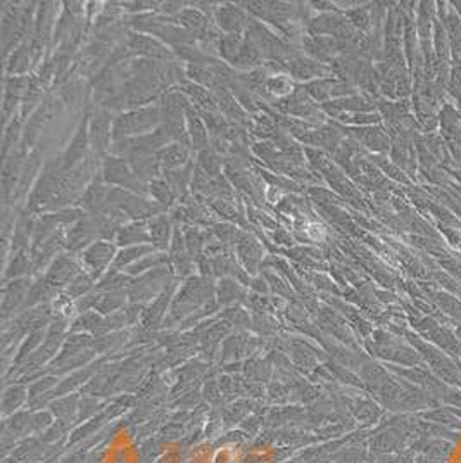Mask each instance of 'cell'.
Masks as SVG:
<instances>
[{"mask_svg":"<svg viewBox=\"0 0 461 463\" xmlns=\"http://www.w3.org/2000/svg\"><path fill=\"white\" fill-rule=\"evenodd\" d=\"M161 124V109L157 106H143V108L130 109L114 120L113 141L118 138H132L146 135L156 130Z\"/></svg>","mask_w":461,"mask_h":463,"instance_id":"obj_1","label":"cell"},{"mask_svg":"<svg viewBox=\"0 0 461 463\" xmlns=\"http://www.w3.org/2000/svg\"><path fill=\"white\" fill-rule=\"evenodd\" d=\"M101 176L108 185L130 190V192L139 194V196L149 194V183H143L142 180L136 178L130 163H128V159H125V157L113 156V154L106 157L104 163H102Z\"/></svg>","mask_w":461,"mask_h":463,"instance_id":"obj_2","label":"cell"},{"mask_svg":"<svg viewBox=\"0 0 461 463\" xmlns=\"http://www.w3.org/2000/svg\"><path fill=\"white\" fill-rule=\"evenodd\" d=\"M101 237V223L97 215H85L82 220L73 223L71 229L66 232V248L69 251H80L85 245L94 244V241Z\"/></svg>","mask_w":461,"mask_h":463,"instance_id":"obj_3","label":"cell"},{"mask_svg":"<svg viewBox=\"0 0 461 463\" xmlns=\"http://www.w3.org/2000/svg\"><path fill=\"white\" fill-rule=\"evenodd\" d=\"M127 47L132 54H139L146 59L157 62H171L175 59V52L166 49V45L159 42V40L153 38L143 33H130L127 38Z\"/></svg>","mask_w":461,"mask_h":463,"instance_id":"obj_4","label":"cell"},{"mask_svg":"<svg viewBox=\"0 0 461 463\" xmlns=\"http://www.w3.org/2000/svg\"><path fill=\"white\" fill-rule=\"evenodd\" d=\"M111 124H114V121L108 109L101 108L94 113L90 123H88V135H90V145L94 149V154H104L113 145L111 144V138H113Z\"/></svg>","mask_w":461,"mask_h":463,"instance_id":"obj_5","label":"cell"},{"mask_svg":"<svg viewBox=\"0 0 461 463\" xmlns=\"http://www.w3.org/2000/svg\"><path fill=\"white\" fill-rule=\"evenodd\" d=\"M275 106L283 115L302 117V120H315L316 116H320L318 109L313 104L308 92H306L304 88H296L290 95L278 99V101L275 102Z\"/></svg>","mask_w":461,"mask_h":463,"instance_id":"obj_6","label":"cell"},{"mask_svg":"<svg viewBox=\"0 0 461 463\" xmlns=\"http://www.w3.org/2000/svg\"><path fill=\"white\" fill-rule=\"evenodd\" d=\"M88 115H85L83 121L80 123L76 135L73 137L71 144H69L66 152L62 154V166L66 171L73 170V168L78 166L80 163H83L87 159V149L90 145V135H88Z\"/></svg>","mask_w":461,"mask_h":463,"instance_id":"obj_7","label":"cell"},{"mask_svg":"<svg viewBox=\"0 0 461 463\" xmlns=\"http://www.w3.org/2000/svg\"><path fill=\"white\" fill-rule=\"evenodd\" d=\"M128 163H130L132 170L136 175V178L142 180L143 183H150L157 180L161 175V163L157 159V154L142 152V150H130L127 156Z\"/></svg>","mask_w":461,"mask_h":463,"instance_id":"obj_8","label":"cell"},{"mask_svg":"<svg viewBox=\"0 0 461 463\" xmlns=\"http://www.w3.org/2000/svg\"><path fill=\"white\" fill-rule=\"evenodd\" d=\"M109 192L111 187H106L102 176H97V178H94L88 183L82 197H80V208L85 213H90V215L92 213H101L108 206Z\"/></svg>","mask_w":461,"mask_h":463,"instance_id":"obj_9","label":"cell"},{"mask_svg":"<svg viewBox=\"0 0 461 463\" xmlns=\"http://www.w3.org/2000/svg\"><path fill=\"white\" fill-rule=\"evenodd\" d=\"M116 248L109 241H95L83 252V261L95 275L101 273L113 259H116Z\"/></svg>","mask_w":461,"mask_h":463,"instance_id":"obj_10","label":"cell"},{"mask_svg":"<svg viewBox=\"0 0 461 463\" xmlns=\"http://www.w3.org/2000/svg\"><path fill=\"white\" fill-rule=\"evenodd\" d=\"M24 150L23 147H20L17 150H13L10 157H7L6 163H3V170H2V183H3V197L9 203L10 194L14 192L21 180V175H23V157H24ZM14 197V194H13Z\"/></svg>","mask_w":461,"mask_h":463,"instance_id":"obj_11","label":"cell"},{"mask_svg":"<svg viewBox=\"0 0 461 463\" xmlns=\"http://www.w3.org/2000/svg\"><path fill=\"white\" fill-rule=\"evenodd\" d=\"M250 17L247 16L244 10L237 6H221L216 9V24L227 33H241L242 29H247L250 23Z\"/></svg>","mask_w":461,"mask_h":463,"instance_id":"obj_12","label":"cell"},{"mask_svg":"<svg viewBox=\"0 0 461 463\" xmlns=\"http://www.w3.org/2000/svg\"><path fill=\"white\" fill-rule=\"evenodd\" d=\"M190 147L185 144H180V142H171L161 149L157 152V159H159L161 168L164 171L168 170H176V168L185 166L187 163H190Z\"/></svg>","mask_w":461,"mask_h":463,"instance_id":"obj_13","label":"cell"},{"mask_svg":"<svg viewBox=\"0 0 461 463\" xmlns=\"http://www.w3.org/2000/svg\"><path fill=\"white\" fill-rule=\"evenodd\" d=\"M176 20H178V23L182 24L183 29H187V31L195 36V40L204 36L206 33L209 31V28H211L209 16L201 13L197 7H187V9H183L182 13L176 16Z\"/></svg>","mask_w":461,"mask_h":463,"instance_id":"obj_14","label":"cell"},{"mask_svg":"<svg viewBox=\"0 0 461 463\" xmlns=\"http://www.w3.org/2000/svg\"><path fill=\"white\" fill-rule=\"evenodd\" d=\"M215 95L218 101V109H220L225 116L230 117V120L235 121L237 124H247L244 108L241 106V102L235 101L234 94H232L227 87H218L215 90Z\"/></svg>","mask_w":461,"mask_h":463,"instance_id":"obj_15","label":"cell"},{"mask_svg":"<svg viewBox=\"0 0 461 463\" xmlns=\"http://www.w3.org/2000/svg\"><path fill=\"white\" fill-rule=\"evenodd\" d=\"M194 170H195L194 164L187 163L185 166H182V168L164 171V180L168 182V185L171 187V190L175 192V196L180 197L182 201L187 199V190H189V185H192Z\"/></svg>","mask_w":461,"mask_h":463,"instance_id":"obj_16","label":"cell"},{"mask_svg":"<svg viewBox=\"0 0 461 463\" xmlns=\"http://www.w3.org/2000/svg\"><path fill=\"white\" fill-rule=\"evenodd\" d=\"M287 69H289L290 76L297 80H309L313 76H322L327 71L320 62L308 59L301 54H296L287 61Z\"/></svg>","mask_w":461,"mask_h":463,"instance_id":"obj_17","label":"cell"},{"mask_svg":"<svg viewBox=\"0 0 461 463\" xmlns=\"http://www.w3.org/2000/svg\"><path fill=\"white\" fill-rule=\"evenodd\" d=\"M187 131H189V141H190V149L201 150L208 149L209 147V138H208V127L204 124V121L201 120L194 108L187 113Z\"/></svg>","mask_w":461,"mask_h":463,"instance_id":"obj_18","label":"cell"},{"mask_svg":"<svg viewBox=\"0 0 461 463\" xmlns=\"http://www.w3.org/2000/svg\"><path fill=\"white\" fill-rule=\"evenodd\" d=\"M33 230H35V220H33L31 211L21 213L16 220L13 232V249L21 252V249L28 248V242L33 241Z\"/></svg>","mask_w":461,"mask_h":463,"instance_id":"obj_19","label":"cell"},{"mask_svg":"<svg viewBox=\"0 0 461 463\" xmlns=\"http://www.w3.org/2000/svg\"><path fill=\"white\" fill-rule=\"evenodd\" d=\"M147 223H149L150 242H153L154 248L166 249V245L171 242L173 232H175L171 229V220L166 215H157Z\"/></svg>","mask_w":461,"mask_h":463,"instance_id":"obj_20","label":"cell"},{"mask_svg":"<svg viewBox=\"0 0 461 463\" xmlns=\"http://www.w3.org/2000/svg\"><path fill=\"white\" fill-rule=\"evenodd\" d=\"M149 223L147 222H132L127 223L116 235L118 245H130V244H142V242H149Z\"/></svg>","mask_w":461,"mask_h":463,"instance_id":"obj_21","label":"cell"},{"mask_svg":"<svg viewBox=\"0 0 461 463\" xmlns=\"http://www.w3.org/2000/svg\"><path fill=\"white\" fill-rule=\"evenodd\" d=\"M182 92L190 99L192 104H197L201 111H218L216 95L211 94L208 88L197 85V83H183Z\"/></svg>","mask_w":461,"mask_h":463,"instance_id":"obj_22","label":"cell"},{"mask_svg":"<svg viewBox=\"0 0 461 463\" xmlns=\"http://www.w3.org/2000/svg\"><path fill=\"white\" fill-rule=\"evenodd\" d=\"M66 245V232L64 230H57L54 235H50L45 242L38 245V248L33 249V259H35L36 266H42L49 261L59 249Z\"/></svg>","mask_w":461,"mask_h":463,"instance_id":"obj_23","label":"cell"},{"mask_svg":"<svg viewBox=\"0 0 461 463\" xmlns=\"http://www.w3.org/2000/svg\"><path fill=\"white\" fill-rule=\"evenodd\" d=\"M47 117H49V102L40 106V108L33 113L31 117H28V123L27 128H24V135H23V144H21L23 149L33 147L36 138H38L40 131H42V127L47 121Z\"/></svg>","mask_w":461,"mask_h":463,"instance_id":"obj_24","label":"cell"},{"mask_svg":"<svg viewBox=\"0 0 461 463\" xmlns=\"http://www.w3.org/2000/svg\"><path fill=\"white\" fill-rule=\"evenodd\" d=\"M237 249L241 258L244 259V263L247 264V268H249L250 271H254L256 264L261 261V256H263V248H261L260 242L250 234H246L244 238L237 244Z\"/></svg>","mask_w":461,"mask_h":463,"instance_id":"obj_25","label":"cell"},{"mask_svg":"<svg viewBox=\"0 0 461 463\" xmlns=\"http://www.w3.org/2000/svg\"><path fill=\"white\" fill-rule=\"evenodd\" d=\"M76 273H78V264L75 263V259L69 258V256H59L50 266L49 280L54 282V284H61V282L75 277Z\"/></svg>","mask_w":461,"mask_h":463,"instance_id":"obj_26","label":"cell"},{"mask_svg":"<svg viewBox=\"0 0 461 463\" xmlns=\"http://www.w3.org/2000/svg\"><path fill=\"white\" fill-rule=\"evenodd\" d=\"M263 54L257 49L256 43L250 42L249 38H244L241 54H239L234 66L239 69H256L260 68V66H263Z\"/></svg>","mask_w":461,"mask_h":463,"instance_id":"obj_27","label":"cell"},{"mask_svg":"<svg viewBox=\"0 0 461 463\" xmlns=\"http://www.w3.org/2000/svg\"><path fill=\"white\" fill-rule=\"evenodd\" d=\"M225 173H227V178L230 180L232 185L237 187V190H241V192H244L250 197H256V190L260 185H257L256 180L250 178V175L247 173V171L242 170V168L228 166L227 164V170H225Z\"/></svg>","mask_w":461,"mask_h":463,"instance_id":"obj_28","label":"cell"},{"mask_svg":"<svg viewBox=\"0 0 461 463\" xmlns=\"http://www.w3.org/2000/svg\"><path fill=\"white\" fill-rule=\"evenodd\" d=\"M29 59H31V45H29L28 40H24V42L14 50L13 56H10L9 64H7V73H9V75L23 76V73H27L29 68Z\"/></svg>","mask_w":461,"mask_h":463,"instance_id":"obj_29","label":"cell"},{"mask_svg":"<svg viewBox=\"0 0 461 463\" xmlns=\"http://www.w3.org/2000/svg\"><path fill=\"white\" fill-rule=\"evenodd\" d=\"M242 43H244V38H242L241 33H227V35L221 36L220 56L234 66L239 54H241Z\"/></svg>","mask_w":461,"mask_h":463,"instance_id":"obj_30","label":"cell"},{"mask_svg":"<svg viewBox=\"0 0 461 463\" xmlns=\"http://www.w3.org/2000/svg\"><path fill=\"white\" fill-rule=\"evenodd\" d=\"M149 194L153 196V199L156 201L157 206H161V208L164 209H169L173 204H175V192L171 190V187L168 185V182L166 180H154V182L149 183Z\"/></svg>","mask_w":461,"mask_h":463,"instance_id":"obj_31","label":"cell"},{"mask_svg":"<svg viewBox=\"0 0 461 463\" xmlns=\"http://www.w3.org/2000/svg\"><path fill=\"white\" fill-rule=\"evenodd\" d=\"M197 168H201L209 178H216L221 175V156L213 147H208L199 152Z\"/></svg>","mask_w":461,"mask_h":463,"instance_id":"obj_32","label":"cell"},{"mask_svg":"<svg viewBox=\"0 0 461 463\" xmlns=\"http://www.w3.org/2000/svg\"><path fill=\"white\" fill-rule=\"evenodd\" d=\"M40 163H42V159H40V150H33V152L28 156V161L24 163L23 175H21L20 185H17V192L14 194L13 199H17V197L23 196V194L27 192V189L29 187V183H31L33 176H35L36 171H38Z\"/></svg>","mask_w":461,"mask_h":463,"instance_id":"obj_33","label":"cell"},{"mask_svg":"<svg viewBox=\"0 0 461 463\" xmlns=\"http://www.w3.org/2000/svg\"><path fill=\"white\" fill-rule=\"evenodd\" d=\"M206 203L209 204V208H211L218 216H221V218L227 220V222H242V215L239 213L234 199H220V197H213V199L206 201Z\"/></svg>","mask_w":461,"mask_h":463,"instance_id":"obj_34","label":"cell"},{"mask_svg":"<svg viewBox=\"0 0 461 463\" xmlns=\"http://www.w3.org/2000/svg\"><path fill=\"white\" fill-rule=\"evenodd\" d=\"M211 234L223 244H239L247 232L239 230L237 227L230 225V223H216V225L211 227Z\"/></svg>","mask_w":461,"mask_h":463,"instance_id":"obj_35","label":"cell"},{"mask_svg":"<svg viewBox=\"0 0 461 463\" xmlns=\"http://www.w3.org/2000/svg\"><path fill=\"white\" fill-rule=\"evenodd\" d=\"M267 90L270 95H276V97L283 99V97H287V95L292 94V92L296 90V87H294L290 76L276 75V76H270V78H268Z\"/></svg>","mask_w":461,"mask_h":463,"instance_id":"obj_36","label":"cell"},{"mask_svg":"<svg viewBox=\"0 0 461 463\" xmlns=\"http://www.w3.org/2000/svg\"><path fill=\"white\" fill-rule=\"evenodd\" d=\"M183 237H185V245L187 251H189L190 258H199L201 256L202 248H204L206 238L202 237L201 230L197 227H185L183 229Z\"/></svg>","mask_w":461,"mask_h":463,"instance_id":"obj_37","label":"cell"},{"mask_svg":"<svg viewBox=\"0 0 461 463\" xmlns=\"http://www.w3.org/2000/svg\"><path fill=\"white\" fill-rule=\"evenodd\" d=\"M153 251H154V245H146V244L134 245V248H128L125 249V251H121L120 255L116 256V259H114V264H116V266H125V264L142 258V256L153 255Z\"/></svg>","mask_w":461,"mask_h":463,"instance_id":"obj_38","label":"cell"},{"mask_svg":"<svg viewBox=\"0 0 461 463\" xmlns=\"http://www.w3.org/2000/svg\"><path fill=\"white\" fill-rule=\"evenodd\" d=\"M40 99H42V85H40L38 80L31 78L29 80L27 94H24L23 97V109H21V115L23 116L29 115V113L33 111V108L40 102Z\"/></svg>","mask_w":461,"mask_h":463,"instance_id":"obj_39","label":"cell"},{"mask_svg":"<svg viewBox=\"0 0 461 463\" xmlns=\"http://www.w3.org/2000/svg\"><path fill=\"white\" fill-rule=\"evenodd\" d=\"M332 85H334V82H328V80H316V82L306 83L302 88L308 92V95L316 99V101H325V99H328L332 95Z\"/></svg>","mask_w":461,"mask_h":463,"instance_id":"obj_40","label":"cell"},{"mask_svg":"<svg viewBox=\"0 0 461 463\" xmlns=\"http://www.w3.org/2000/svg\"><path fill=\"white\" fill-rule=\"evenodd\" d=\"M260 173L264 180H267V182H270L271 187H275V189L290 190V192H302L301 185H299V183H296V182H292L290 178H283V176L268 173V171H260Z\"/></svg>","mask_w":461,"mask_h":463,"instance_id":"obj_41","label":"cell"},{"mask_svg":"<svg viewBox=\"0 0 461 463\" xmlns=\"http://www.w3.org/2000/svg\"><path fill=\"white\" fill-rule=\"evenodd\" d=\"M20 135H21V117H16V120L10 121L9 127H7L6 130V135H3V157H7V154H9V150L13 149L14 144H16Z\"/></svg>","mask_w":461,"mask_h":463,"instance_id":"obj_42","label":"cell"},{"mask_svg":"<svg viewBox=\"0 0 461 463\" xmlns=\"http://www.w3.org/2000/svg\"><path fill=\"white\" fill-rule=\"evenodd\" d=\"M61 97H62V101H64L68 106L80 104V101H82V97H83L82 83H80V82H69L68 85L62 87Z\"/></svg>","mask_w":461,"mask_h":463,"instance_id":"obj_43","label":"cell"},{"mask_svg":"<svg viewBox=\"0 0 461 463\" xmlns=\"http://www.w3.org/2000/svg\"><path fill=\"white\" fill-rule=\"evenodd\" d=\"M29 266L28 263V258L27 255H24L23 251L17 252L16 256H14L13 263H10V270H9V275H16V273H21V271H24Z\"/></svg>","mask_w":461,"mask_h":463,"instance_id":"obj_44","label":"cell"},{"mask_svg":"<svg viewBox=\"0 0 461 463\" xmlns=\"http://www.w3.org/2000/svg\"><path fill=\"white\" fill-rule=\"evenodd\" d=\"M168 258H166L164 255H149V256H146V258H143L142 261H140V263H135L134 266L130 268L132 271H142L143 268H147V266H150V264H157V263H161V261H166Z\"/></svg>","mask_w":461,"mask_h":463,"instance_id":"obj_45","label":"cell"},{"mask_svg":"<svg viewBox=\"0 0 461 463\" xmlns=\"http://www.w3.org/2000/svg\"><path fill=\"white\" fill-rule=\"evenodd\" d=\"M156 6V3H153V2H127V3H123V7L125 9H128V10H132V13H140V10H146V9H150V7H154Z\"/></svg>","mask_w":461,"mask_h":463,"instance_id":"obj_46","label":"cell"},{"mask_svg":"<svg viewBox=\"0 0 461 463\" xmlns=\"http://www.w3.org/2000/svg\"><path fill=\"white\" fill-rule=\"evenodd\" d=\"M273 241L278 242V244H285V245H290L294 242V238L290 237V234H287L285 230L278 229L275 230V234H273Z\"/></svg>","mask_w":461,"mask_h":463,"instance_id":"obj_47","label":"cell"},{"mask_svg":"<svg viewBox=\"0 0 461 463\" xmlns=\"http://www.w3.org/2000/svg\"><path fill=\"white\" fill-rule=\"evenodd\" d=\"M183 2H163L161 3V10L168 14H175V13H182Z\"/></svg>","mask_w":461,"mask_h":463,"instance_id":"obj_48","label":"cell"}]
</instances>
